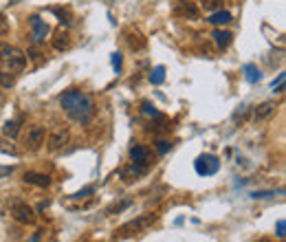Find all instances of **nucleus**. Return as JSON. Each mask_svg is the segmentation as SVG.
<instances>
[{
	"label": "nucleus",
	"instance_id": "nucleus-1",
	"mask_svg": "<svg viewBox=\"0 0 286 242\" xmlns=\"http://www.w3.org/2000/svg\"><path fill=\"white\" fill-rule=\"evenodd\" d=\"M60 104L66 110L68 117H71L73 121H79V124H88L93 113H95L93 99L86 95V93H81V90H68V93H64V95L60 97Z\"/></svg>",
	"mask_w": 286,
	"mask_h": 242
},
{
	"label": "nucleus",
	"instance_id": "nucleus-2",
	"mask_svg": "<svg viewBox=\"0 0 286 242\" xmlns=\"http://www.w3.org/2000/svg\"><path fill=\"white\" fill-rule=\"evenodd\" d=\"M24 66H27V55L16 47L7 48L5 55H2V60H0V68L7 71V73H11L14 77H18L20 73L24 71Z\"/></svg>",
	"mask_w": 286,
	"mask_h": 242
},
{
	"label": "nucleus",
	"instance_id": "nucleus-3",
	"mask_svg": "<svg viewBox=\"0 0 286 242\" xmlns=\"http://www.w3.org/2000/svg\"><path fill=\"white\" fill-rule=\"evenodd\" d=\"M194 170H196V174H200V176H214L216 172L220 170V161L214 154H200L194 161Z\"/></svg>",
	"mask_w": 286,
	"mask_h": 242
},
{
	"label": "nucleus",
	"instance_id": "nucleus-4",
	"mask_svg": "<svg viewBox=\"0 0 286 242\" xmlns=\"http://www.w3.org/2000/svg\"><path fill=\"white\" fill-rule=\"evenodd\" d=\"M11 216H14V220H18L20 225H31L35 220L33 209L29 207L27 203H20V200H16V203L11 205Z\"/></svg>",
	"mask_w": 286,
	"mask_h": 242
},
{
	"label": "nucleus",
	"instance_id": "nucleus-5",
	"mask_svg": "<svg viewBox=\"0 0 286 242\" xmlns=\"http://www.w3.org/2000/svg\"><path fill=\"white\" fill-rule=\"evenodd\" d=\"M29 24H31V38H33V42L42 44L48 35V24L44 22L40 16H31V18H29Z\"/></svg>",
	"mask_w": 286,
	"mask_h": 242
},
{
	"label": "nucleus",
	"instance_id": "nucleus-6",
	"mask_svg": "<svg viewBox=\"0 0 286 242\" xmlns=\"http://www.w3.org/2000/svg\"><path fill=\"white\" fill-rule=\"evenodd\" d=\"M154 220H157V216H152V214H145V216H141V218L132 220V223L124 225V227H121V233H124V236H128V233L143 231V229H148L150 225L154 223Z\"/></svg>",
	"mask_w": 286,
	"mask_h": 242
},
{
	"label": "nucleus",
	"instance_id": "nucleus-7",
	"mask_svg": "<svg viewBox=\"0 0 286 242\" xmlns=\"http://www.w3.org/2000/svg\"><path fill=\"white\" fill-rule=\"evenodd\" d=\"M68 139H71V134H68L66 128L53 130L51 137H48V150H51V152H57V150H62V147L68 143Z\"/></svg>",
	"mask_w": 286,
	"mask_h": 242
},
{
	"label": "nucleus",
	"instance_id": "nucleus-8",
	"mask_svg": "<svg viewBox=\"0 0 286 242\" xmlns=\"http://www.w3.org/2000/svg\"><path fill=\"white\" fill-rule=\"evenodd\" d=\"M130 159H132V163H137V165L148 167L150 163H152V152H150V147H145V145H134V147H130Z\"/></svg>",
	"mask_w": 286,
	"mask_h": 242
},
{
	"label": "nucleus",
	"instance_id": "nucleus-9",
	"mask_svg": "<svg viewBox=\"0 0 286 242\" xmlns=\"http://www.w3.org/2000/svg\"><path fill=\"white\" fill-rule=\"evenodd\" d=\"M44 139H47V132L42 126H31L27 134V150H38L44 143Z\"/></svg>",
	"mask_w": 286,
	"mask_h": 242
},
{
	"label": "nucleus",
	"instance_id": "nucleus-10",
	"mask_svg": "<svg viewBox=\"0 0 286 242\" xmlns=\"http://www.w3.org/2000/svg\"><path fill=\"white\" fill-rule=\"evenodd\" d=\"M198 14H200L198 7H196L194 2H187V0H181V2H176V7H174V16H178V18L196 20Z\"/></svg>",
	"mask_w": 286,
	"mask_h": 242
},
{
	"label": "nucleus",
	"instance_id": "nucleus-11",
	"mask_svg": "<svg viewBox=\"0 0 286 242\" xmlns=\"http://www.w3.org/2000/svg\"><path fill=\"white\" fill-rule=\"evenodd\" d=\"M22 180L29 183V185H35V187H48L51 185V178H48L47 174H40V172H24Z\"/></svg>",
	"mask_w": 286,
	"mask_h": 242
},
{
	"label": "nucleus",
	"instance_id": "nucleus-12",
	"mask_svg": "<svg viewBox=\"0 0 286 242\" xmlns=\"http://www.w3.org/2000/svg\"><path fill=\"white\" fill-rule=\"evenodd\" d=\"M53 47L57 48V51H64V48L71 47V38H68V33L64 31V29H60L55 33V38H53Z\"/></svg>",
	"mask_w": 286,
	"mask_h": 242
},
{
	"label": "nucleus",
	"instance_id": "nucleus-13",
	"mask_svg": "<svg viewBox=\"0 0 286 242\" xmlns=\"http://www.w3.org/2000/svg\"><path fill=\"white\" fill-rule=\"evenodd\" d=\"M209 22L216 24V27H224V24L231 22V14H229V11L218 9V11H214V14L209 16Z\"/></svg>",
	"mask_w": 286,
	"mask_h": 242
},
{
	"label": "nucleus",
	"instance_id": "nucleus-14",
	"mask_svg": "<svg viewBox=\"0 0 286 242\" xmlns=\"http://www.w3.org/2000/svg\"><path fill=\"white\" fill-rule=\"evenodd\" d=\"M231 40H234V35L229 33V31H222V29H216L214 31V42L218 44L220 48H227L229 44H231Z\"/></svg>",
	"mask_w": 286,
	"mask_h": 242
},
{
	"label": "nucleus",
	"instance_id": "nucleus-15",
	"mask_svg": "<svg viewBox=\"0 0 286 242\" xmlns=\"http://www.w3.org/2000/svg\"><path fill=\"white\" fill-rule=\"evenodd\" d=\"M2 134H5L7 139H18V134H20V124L18 121H7L5 126H2Z\"/></svg>",
	"mask_w": 286,
	"mask_h": 242
},
{
	"label": "nucleus",
	"instance_id": "nucleus-16",
	"mask_svg": "<svg viewBox=\"0 0 286 242\" xmlns=\"http://www.w3.org/2000/svg\"><path fill=\"white\" fill-rule=\"evenodd\" d=\"M273 110H275V104H273V101H264L262 106H257L255 119H257V121H260V119H267L269 114H273Z\"/></svg>",
	"mask_w": 286,
	"mask_h": 242
},
{
	"label": "nucleus",
	"instance_id": "nucleus-17",
	"mask_svg": "<svg viewBox=\"0 0 286 242\" xmlns=\"http://www.w3.org/2000/svg\"><path fill=\"white\" fill-rule=\"evenodd\" d=\"M148 172V167H143V165H137V163H132V165L128 167V170H124V176L128 180H132V178H137V176H143Z\"/></svg>",
	"mask_w": 286,
	"mask_h": 242
},
{
	"label": "nucleus",
	"instance_id": "nucleus-18",
	"mask_svg": "<svg viewBox=\"0 0 286 242\" xmlns=\"http://www.w3.org/2000/svg\"><path fill=\"white\" fill-rule=\"evenodd\" d=\"M260 71H257V66L255 64H247L244 66V80L247 81H251V84H255V81H260Z\"/></svg>",
	"mask_w": 286,
	"mask_h": 242
},
{
	"label": "nucleus",
	"instance_id": "nucleus-19",
	"mask_svg": "<svg viewBox=\"0 0 286 242\" xmlns=\"http://www.w3.org/2000/svg\"><path fill=\"white\" fill-rule=\"evenodd\" d=\"M150 81H152L154 86H159V84H163L165 81V68L163 66H157L152 73H150Z\"/></svg>",
	"mask_w": 286,
	"mask_h": 242
},
{
	"label": "nucleus",
	"instance_id": "nucleus-20",
	"mask_svg": "<svg viewBox=\"0 0 286 242\" xmlns=\"http://www.w3.org/2000/svg\"><path fill=\"white\" fill-rule=\"evenodd\" d=\"M14 84H16V77L11 75V73H7V71L0 68V86H2V88H11Z\"/></svg>",
	"mask_w": 286,
	"mask_h": 242
},
{
	"label": "nucleus",
	"instance_id": "nucleus-21",
	"mask_svg": "<svg viewBox=\"0 0 286 242\" xmlns=\"http://www.w3.org/2000/svg\"><path fill=\"white\" fill-rule=\"evenodd\" d=\"M128 44H130L132 48H143L145 40H141V35H139L137 31H134V33H132V31H128Z\"/></svg>",
	"mask_w": 286,
	"mask_h": 242
},
{
	"label": "nucleus",
	"instance_id": "nucleus-22",
	"mask_svg": "<svg viewBox=\"0 0 286 242\" xmlns=\"http://www.w3.org/2000/svg\"><path fill=\"white\" fill-rule=\"evenodd\" d=\"M284 77H286L284 73H280V75H277V80L271 84L273 90H277V93H284Z\"/></svg>",
	"mask_w": 286,
	"mask_h": 242
},
{
	"label": "nucleus",
	"instance_id": "nucleus-23",
	"mask_svg": "<svg viewBox=\"0 0 286 242\" xmlns=\"http://www.w3.org/2000/svg\"><path fill=\"white\" fill-rule=\"evenodd\" d=\"M9 33V22L5 20V16H0V38Z\"/></svg>",
	"mask_w": 286,
	"mask_h": 242
},
{
	"label": "nucleus",
	"instance_id": "nucleus-24",
	"mask_svg": "<svg viewBox=\"0 0 286 242\" xmlns=\"http://www.w3.org/2000/svg\"><path fill=\"white\" fill-rule=\"evenodd\" d=\"M143 113L152 114V117H161V113H159V110H154V106H150V104H143Z\"/></svg>",
	"mask_w": 286,
	"mask_h": 242
},
{
	"label": "nucleus",
	"instance_id": "nucleus-25",
	"mask_svg": "<svg viewBox=\"0 0 286 242\" xmlns=\"http://www.w3.org/2000/svg\"><path fill=\"white\" fill-rule=\"evenodd\" d=\"M112 66L117 68V73L121 71V53H112Z\"/></svg>",
	"mask_w": 286,
	"mask_h": 242
},
{
	"label": "nucleus",
	"instance_id": "nucleus-26",
	"mask_svg": "<svg viewBox=\"0 0 286 242\" xmlns=\"http://www.w3.org/2000/svg\"><path fill=\"white\" fill-rule=\"evenodd\" d=\"M11 172H14V167H9V165H0V178H7V176H11Z\"/></svg>",
	"mask_w": 286,
	"mask_h": 242
},
{
	"label": "nucleus",
	"instance_id": "nucleus-27",
	"mask_svg": "<svg viewBox=\"0 0 286 242\" xmlns=\"http://www.w3.org/2000/svg\"><path fill=\"white\" fill-rule=\"evenodd\" d=\"M284 229H286V223L284 220H277V238H284Z\"/></svg>",
	"mask_w": 286,
	"mask_h": 242
},
{
	"label": "nucleus",
	"instance_id": "nucleus-28",
	"mask_svg": "<svg viewBox=\"0 0 286 242\" xmlns=\"http://www.w3.org/2000/svg\"><path fill=\"white\" fill-rule=\"evenodd\" d=\"M157 147H159V152H167V150H170V143L167 141H157Z\"/></svg>",
	"mask_w": 286,
	"mask_h": 242
},
{
	"label": "nucleus",
	"instance_id": "nucleus-29",
	"mask_svg": "<svg viewBox=\"0 0 286 242\" xmlns=\"http://www.w3.org/2000/svg\"><path fill=\"white\" fill-rule=\"evenodd\" d=\"M220 2H222V0H207L205 9H216V7H220Z\"/></svg>",
	"mask_w": 286,
	"mask_h": 242
},
{
	"label": "nucleus",
	"instance_id": "nucleus-30",
	"mask_svg": "<svg viewBox=\"0 0 286 242\" xmlns=\"http://www.w3.org/2000/svg\"><path fill=\"white\" fill-rule=\"evenodd\" d=\"M9 48V44H5V42H0V60H2V55H5V51Z\"/></svg>",
	"mask_w": 286,
	"mask_h": 242
},
{
	"label": "nucleus",
	"instance_id": "nucleus-31",
	"mask_svg": "<svg viewBox=\"0 0 286 242\" xmlns=\"http://www.w3.org/2000/svg\"><path fill=\"white\" fill-rule=\"evenodd\" d=\"M0 104H2V95H0Z\"/></svg>",
	"mask_w": 286,
	"mask_h": 242
}]
</instances>
